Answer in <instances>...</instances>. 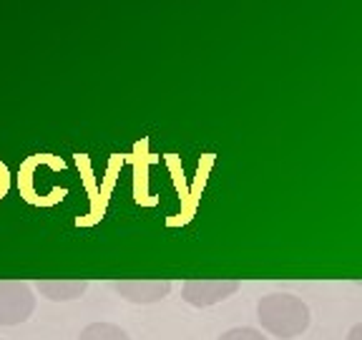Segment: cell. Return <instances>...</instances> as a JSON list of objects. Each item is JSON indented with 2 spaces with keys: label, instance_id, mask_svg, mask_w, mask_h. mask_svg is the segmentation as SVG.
I'll return each mask as SVG.
<instances>
[{
  "label": "cell",
  "instance_id": "obj_8",
  "mask_svg": "<svg viewBox=\"0 0 362 340\" xmlns=\"http://www.w3.org/2000/svg\"><path fill=\"white\" fill-rule=\"evenodd\" d=\"M347 340H362V323L355 325V328L347 333Z\"/></svg>",
  "mask_w": 362,
  "mask_h": 340
},
{
  "label": "cell",
  "instance_id": "obj_7",
  "mask_svg": "<svg viewBox=\"0 0 362 340\" xmlns=\"http://www.w3.org/2000/svg\"><path fill=\"white\" fill-rule=\"evenodd\" d=\"M219 340H267V338L255 328H232L226 330V333H221Z\"/></svg>",
  "mask_w": 362,
  "mask_h": 340
},
{
  "label": "cell",
  "instance_id": "obj_6",
  "mask_svg": "<svg viewBox=\"0 0 362 340\" xmlns=\"http://www.w3.org/2000/svg\"><path fill=\"white\" fill-rule=\"evenodd\" d=\"M78 340H131L124 328L113 323H90L81 330Z\"/></svg>",
  "mask_w": 362,
  "mask_h": 340
},
{
  "label": "cell",
  "instance_id": "obj_4",
  "mask_svg": "<svg viewBox=\"0 0 362 340\" xmlns=\"http://www.w3.org/2000/svg\"><path fill=\"white\" fill-rule=\"evenodd\" d=\"M113 290L134 305H151L164 300L171 293V283L169 280H116Z\"/></svg>",
  "mask_w": 362,
  "mask_h": 340
},
{
  "label": "cell",
  "instance_id": "obj_5",
  "mask_svg": "<svg viewBox=\"0 0 362 340\" xmlns=\"http://www.w3.org/2000/svg\"><path fill=\"white\" fill-rule=\"evenodd\" d=\"M40 295H45L48 300L53 302H66V300H76L86 293L88 283L86 280H38L35 283Z\"/></svg>",
  "mask_w": 362,
  "mask_h": 340
},
{
  "label": "cell",
  "instance_id": "obj_3",
  "mask_svg": "<svg viewBox=\"0 0 362 340\" xmlns=\"http://www.w3.org/2000/svg\"><path fill=\"white\" fill-rule=\"evenodd\" d=\"M239 290L237 280H189L181 288L184 300L194 307H209L216 302L226 300L229 295H234Z\"/></svg>",
  "mask_w": 362,
  "mask_h": 340
},
{
  "label": "cell",
  "instance_id": "obj_1",
  "mask_svg": "<svg viewBox=\"0 0 362 340\" xmlns=\"http://www.w3.org/2000/svg\"><path fill=\"white\" fill-rule=\"evenodd\" d=\"M257 320L274 338L292 340L310 328V307L289 293H269L257 305Z\"/></svg>",
  "mask_w": 362,
  "mask_h": 340
},
{
  "label": "cell",
  "instance_id": "obj_2",
  "mask_svg": "<svg viewBox=\"0 0 362 340\" xmlns=\"http://www.w3.org/2000/svg\"><path fill=\"white\" fill-rule=\"evenodd\" d=\"M35 310V295L21 280H0V325H21Z\"/></svg>",
  "mask_w": 362,
  "mask_h": 340
}]
</instances>
